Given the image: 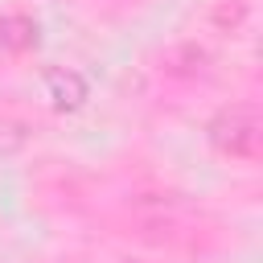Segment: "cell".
<instances>
[{"label": "cell", "instance_id": "6da1fadb", "mask_svg": "<svg viewBox=\"0 0 263 263\" xmlns=\"http://www.w3.org/2000/svg\"><path fill=\"white\" fill-rule=\"evenodd\" d=\"M210 140L222 156H234V160H255L259 156V115L255 107L238 103V107H226L214 115L210 123Z\"/></svg>", "mask_w": 263, "mask_h": 263}, {"label": "cell", "instance_id": "7a4b0ae2", "mask_svg": "<svg viewBox=\"0 0 263 263\" xmlns=\"http://www.w3.org/2000/svg\"><path fill=\"white\" fill-rule=\"evenodd\" d=\"M0 45L12 49V53H25L37 45V25L29 16H4L0 21Z\"/></svg>", "mask_w": 263, "mask_h": 263}, {"label": "cell", "instance_id": "3957f363", "mask_svg": "<svg viewBox=\"0 0 263 263\" xmlns=\"http://www.w3.org/2000/svg\"><path fill=\"white\" fill-rule=\"evenodd\" d=\"M45 82H49V95H53L58 107H78V103L86 99V82H82L74 70H53Z\"/></svg>", "mask_w": 263, "mask_h": 263}]
</instances>
